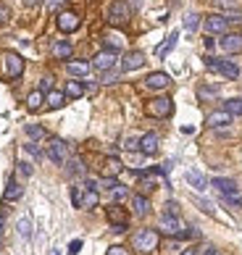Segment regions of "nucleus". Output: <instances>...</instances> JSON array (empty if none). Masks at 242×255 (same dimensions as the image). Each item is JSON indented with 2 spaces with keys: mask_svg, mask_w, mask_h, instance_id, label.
<instances>
[{
  "mask_svg": "<svg viewBox=\"0 0 242 255\" xmlns=\"http://www.w3.org/2000/svg\"><path fill=\"white\" fill-rule=\"evenodd\" d=\"M232 113H227V111H216V113H211V116L206 119V124L211 127V129H224V127H229L232 124Z\"/></svg>",
  "mask_w": 242,
  "mask_h": 255,
  "instance_id": "15",
  "label": "nucleus"
},
{
  "mask_svg": "<svg viewBox=\"0 0 242 255\" xmlns=\"http://www.w3.org/2000/svg\"><path fill=\"white\" fill-rule=\"evenodd\" d=\"M198 26H200V16L198 13H187V16H184V29H187V32H198Z\"/></svg>",
  "mask_w": 242,
  "mask_h": 255,
  "instance_id": "34",
  "label": "nucleus"
},
{
  "mask_svg": "<svg viewBox=\"0 0 242 255\" xmlns=\"http://www.w3.org/2000/svg\"><path fill=\"white\" fill-rule=\"evenodd\" d=\"M206 69L219 71L221 77H227V79H240V66L235 61H227V58H213V55H208V58H206Z\"/></svg>",
  "mask_w": 242,
  "mask_h": 255,
  "instance_id": "2",
  "label": "nucleus"
},
{
  "mask_svg": "<svg viewBox=\"0 0 242 255\" xmlns=\"http://www.w3.org/2000/svg\"><path fill=\"white\" fill-rule=\"evenodd\" d=\"M55 24H58V29H61L63 34H71V32L79 29L82 18H79V13H74V11H61L58 18H55Z\"/></svg>",
  "mask_w": 242,
  "mask_h": 255,
  "instance_id": "9",
  "label": "nucleus"
},
{
  "mask_svg": "<svg viewBox=\"0 0 242 255\" xmlns=\"http://www.w3.org/2000/svg\"><path fill=\"white\" fill-rule=\"evenodd\" d=\"M48 158L53 160L55 166H63V163L69 160V145L63 142V139L53 137V139H50V145H48Z\"/></svg>",
  "mask_w": 242,
  "mask_h": 255,
  "instance_id": "7",
  "label": "nucleus"
},
{
  "mask_svg": "<svg viewBox=\"0 0 242 255\" xmlns=\"http://www.w3.org/2000/svg\"><path fill=\"white\" fill-rule=\"evenodd\" d=\"M206 48H208V50H213V48H216V40H213V37H211V34L206 37Z\"/></svg>",
  "mask_w": 242,
  "mask_h": 255,
  "instance_id": "51",
  "label": "nucleus"
},
{
  "mask_svg": "<svg viewBox=\"0 0 242 255\" xmlns=\"http://www.w3.org/2000/svg\"><path fill=\"white\" fill-rule=\"evenodd\" d=\"M158 245H161V237H158L155 229H139L132 237V248L139 253H155Z\"/></svg>",
  "mask_w": 242,
  "mask_h": 255,
  "instance_id": "1",
  "label": "nucleus"
},
{
  "mask_svg": "<svg viewBox=\"0 0 242 255\" xmlns=\"http://www.w3.org/2000/svg\"><path fill=\"white\" fill-rule=\"evenodd\" d=\"M216 5L224 11H237V0H216Z\"/></svg>",
  "mask_w": 242,
  "mask_h": 255,
  "instance_id": "40",
  "label": "nucleus"
},
{
  "mask_svg": "<svg viewBox=\"0 0 242 255\" xmlns=\"http://www.w3.org/2000/svg\"><path fill=\"white\" fill-rule=\"evenodd\" d=\"M119 79V74H114V71H103V84H114Z\"/></svg>",
  "mask_w": 242,
  "mask_h": 255,
  "instance_id": "46",
  "label": "nucleus"
},
{
  "mask_svg": "<svg viewBox=\"0 0 242 255\" xmlns=\"http://www.w3.org/2000/svg\"><path fill=\"white\" fill-rule=\"evenodd\" d=\"M129 18H132V11H129L126 0H114L108 5V24L111 26H126Z\"/></svg>",
  "mask_w": 242,
  "mask_h": 255,
  "instance_id": "4",
  "label": "nucleus"
},
{
  "mask_svg": "<svg viewBox=\"0 0 242 255\" xmlns=\"http://www.w3.org/2000/svg\"><path fill=\"white\" fill-rule=\"evenodd\" d=\"M221 200L232 208H242V195L240 192H229V195H221Z\"/></svg>",
  "mask_w": 242,
  "mask_h": 255,
  "instance_id": "35",
  "label": "nucleus"
},
{
  "mask_svg": "<svg viewBox=\"0 0 242 255\" xmlns=\"http://www.w3.org/2000/svg\"><path fill=\"white\" fill-rule=\"evenodd\" d=\"M121 168H124V163H121L119 158H114V155H108L103 160V176H119Z\"/></svg>",
  "mask_w": 242,
  "mask_h": 255,
  "instance_id": "20",
  "label": "nucleus"
},
{
  "mask_svg": "<svg viewBox=\"0 0 242 255\" xmlns=\"http://www.w3.org/2000/svg\"><path fill=\"white\" fill-rule=\"evenodd\" d=\"M176 40H179V32H171V34H169V40H166V42L161 45V48H158V55H161V58H163V55H169V53H171V48L176 45Z\"/></svg>",
  "mask_w": 242,
  "mask_h": 255,
  "instance_id": "32",
  "label": "nucleus"
},
{
  "mask_svg": "<svg viewBox=\"0 0 242 255\" xmlns=\"http://www.w3.org/2000/svg\"><path fill=\"white\" fill-rule=\"evenodd\" d=\"M24 150H26V153H29V155H32L34 160H42V150L37 147L34 142H26V145H24Z\"/></svg>",
  "mask_w": 242,
  "mask_h": 255,
  "instance_id": "37",
  "label": "nucleus"
},
{
  "mask_svg": "<svg viewBox=\"0 0 242 255\" xmlns=\"http://www.w3.org/2000/svg\"><path fill=\"white\" fill-rule=\"evenodd\" d=\"M18 171H21L24 176H32V174H34V171H32V166H29V163H24V160L18 163Z\"/></svg>",
  "mask_w": 242,
  "mask_h": 255,
  "instance_id": "48",
  "label": "nucleus"
},
{
  "mask_svg": "<svg viewBox=\"0 0 242 255\" xmlns=\"http://www.w3.org/2000/svg\"><path fill=\"white\" fill-rule=\"evenodd\" d=\"M61 5H66V0H45V8H48V11H58Z\"/></svg>",
  "mask_w": 242,
  "mask_h": 255,
  "instance_id": "43",
  "label": "nucleus"
},
{
  "mask_svg": "<svg viewBox=\"0 0 242 255\" xmlns=\"http://www.w3.org/2000/svg\"><path fill=\"white\" fill-rule=\"evenodd\" d=\"M129 229V224H111V232H116V234H124Z\"/></svg>",
  "mask_w": 242,
  "mask_h": 255,
  "instance_id": "49",
  "label": "nucleus"
},
{
  "mask_svg": "<svg viewBox=\"0 0 242 255\" xmlns=\"http://www.w3.org/2000/svg\"><path fill=\"white\" fill-rule=\"evenodd\" d=\"M0 61H3V74L8 79H18L24 74V58L13 50H5L3 55H0Z\"/></svg>",
  "mask_w": 242,
  "mask_h": 255,
  "instance_id": "3",
  "label": "nucleus"
},
{
  "mask_svg": "<svg viewBox=\"0 0 242 255\" xmlns=\"http://www.w3.org/2000/svg\"><path fill=\"white\" fill-rule=\"evenodd\" d=\"M126 150H139V137H129L126 142H124Z\"/></svg>",
  "mask_w": 242,
  "mask_h": 255,
  "instance_id": "44",
  "label": "nucleus"
},
{
  "mask_svg": "<svg viewBox=\"0 0 242 255\" xmlns=\"http://www.w3.org/2000/svg\"><path fill=\"white\" fill-rule=\"evenodd\" d=\"M98 190H82V208H85V211H92V208H98Z\"/></svg>",
  "mask_w": 242,
  "mask_h": 255,
  "instance_id": "24",
  "label": "nucleus"
},
{
  "mask_svg": "<svg viewBox=\"0 0 242 255\" xmlns=\"http://www.w3.org/2000/svg\"><path fill=\"white\" fill-rule=\"evenodd\" d=\"M37 3H42V0H24V5H29V8H32V5H37Z\"/></svg>",
  "mask_w": 242,
  "mask_h": 255,
  "instance_id": "52",
  "label": "nucleus"
},
{
  "mask_svg": "<svg viewBox=\"0 0 242 255\" xmlns=\"http://www.w3.org/2000/svg\"><path fill=\"white\" fill-rule=\"evenodd\" d=\"M21 195H24V187L18 184L13 176H11V179H8V187H5V195H3V197H5V203H13V200H18Z\"/></svg>",
  "mask_w": 242,
  "mask_h": 255,
  "instance_id": "19",
  "label": "nucleus"
},
{
  "mask_svg": "<svg viewBox=\"0 0 242 255\" xmlns=\"http://www.w3.org/2000/svg\"><path fill=\"white\" fill-rule=\"evenodd\" d=\"M53 255H61V253H53Z\"/></svg>",
  "mask_w": 242,
  "mask_h": 255,
  "instance_id": "56",
  "label": "nucleus"
},
{
  "mask_svg": "<svg viewBox=\"0 0 242 255\" xmlns=\"http://www.w3.org/2000/svg\"><path fill=\"white\" fill-rule=\"evenodd\" d=\"M116 61H119V55H116V50H100L95 58H92V69H98L100 74L103 71H114V66H116Z\"/></svg>",
  "mask_w": 242,
  "mask_h": 255,
  "instance_id": "8",
  "label": "nucleus"
},
{
  "mask_svg": "<svg viewBox=\"0 0 242 255\" xmlns=\"http://www.w3.org/2000/svg\"><path fill=\"white\" fill-rule=\"evenodd\" d=\"M132 208H134L137 216H147L150 213V200H147L145 195H134L132 197Z\"/></svg>",
  "mask_w": 242,
  "mask_h": 255,
  "instance_id": "23",
  "label": "nucleus"
},
{
  "mask_svg": "<svg viewBox=\"0 0 242 255\" xmlns=\"http://www.w3.org/2000/svg\"><path fill=\"white\" fill-rule=\"evenodd\" d=\"M45 103H48L50 111H58L66 106V92H58V90H50L48 95H45Z\"/></svg>",
  "mask_w": 242,
  "mask_h": 255,
  "instance_id": "18",
  "label": "nucleus"
},
{
  "mask_svg": "<svg viewBox=\"0 0 242 255\" xmlns=\"http://www.w3.org/2000/svg\"><path fill=\"white\" fill-rule=\"evenodd\" d=\"M139 150H142L145 155H155L158 153V134L155 131H147V134L139 137Z\"/></svg>",
  "mask_w": 242,
  "mask_h": 255,
  "instance_id": "17",
  "label": "nucleus"
},
{
  "mask_svg": "<svg viewBox=\"0 0 242 255\" xmlns=\"http://www.w3.org/2000/svg\"><path fill=\"white\" fill-rule=\"evenodd\" d=\"M40 92H45V95H48V92L53 90V77H45V79H40V87H37Z\"/></svg>",
  "mask_w": 242,
  "mask_h": 255,
  "instance_id": "41",
  "label": "nucleus"
},
{
  "mask_svg": "<svg viewBox=\"0 0 242 255\" xmlns=\"http://www.w3.org/2000/svg\"><path fill=\"white\" fill-rule=\"evenodd\" d=\"M66 174L69 176H79V174H85V163H82V158H71V160H66Z\"/></svg>",
  "mask_w": 242,
  "mask_h": 255,
  "instance_id": "27",
  "label": "nucleus"
},
{
  "mask_svg": "<svg viewBox=\"0 0 242 255\" xmlns=\"http://www.w3.org/2000/svg\"><path fill=\"white\" fill-rule=\"evenodd\" d=\"M166 213H169V216H179V205H176L174 200H169V203H166Z\"/></svg>",
  "mask_w": 242,
  "mask_h": 255,
  "instance_id": "45",
  "label": "nucleus"
},
{
  "mask_svg": "<svg viewBox=\"0 0 242 255\" xmlns=\"http://www.w3.org/2000/svg\"><path fill=\"white\" fill-rule=\"evenodd\" d=\"M198 98H200L203 103L219 100V87H213V84H200V87H198Z\"/></svg>",
  "mask_w": 242,
  "mask_h": 255,
  "instance_id": "22",
  "label": "nucleus"
},
{
  "mask_svg": "<svg viewBox=\"0 0 242 255\" xmlns=\"http://www.w3.org/2000/svg\"><path fill=\"white\" fill-rule=\"evenodd\" d=\"M16 232H18V237H24V240H29V237H32V221H29V216L18 219V224H16Z\"/></svg>",
  "mask_w": 242,
  "mask_h": 255,
  "instance_id": "28",
  "label": "nucleus"
},
{
  "mask_svg": "<svg viewBox=\"0 0 242 255\" xmlns=\"http://www.w3.org/2000/svg\"><path fill=\"white\" fill-rule=\"evenodd\" d=\"M145 111H147V116H153V119H169L174 113V103H171V98L161 95V98H155V100L147 103Z\"/></svg>",
  "mask_w": 242,
  "mask_h": 255,
  "instance_id": "5",
  "label": "nucleus"
},
{
  "mask_svg": "<svg viewBox=\"0 0 242 255\" xmlns=\"http://www.w3.org/2000/svg\"><path fill=\"white\" fill-rule=\"evenodd\" d=\"M179 255H195V250H192V248H190V250H182Z\"/></svg>",
  "mask_w": 242,
  "mask_h": 255,
  "instance_id": "54",
  "label": "nucleus"
},
{
  "mask_svg": "<svg viewBox=\"0 0 242 255\" xmlns=\"http://www.w3.org/2000/svg\"><path fill=\"white\" fill-rule=\"evenodd\" d=\"M82 190H85V187H71V203H74V208H82Z\"/></svg>",
  "mask_w": 242,
  "mask_h": 255,
  "instance_id": "38",
  "label": "nucleus"
},
{
  "mask_svg": "<svg viewBox=\"0 0 242 255\" xmlns=\"http://www.w3.org/2000/svg\"><path fill=\"white\" fill-rule=\"evenodd\" d=\"M111 192H114V200H116V203H119V200H124V197L129 195V190H126V187L121 184V182H119V184H116V187H114V190H111Z\"/></svg>",
  "mask_w": 242,
  "mask_h": 255,
  "instance_id": "36",
  "label": "nucleus"
},
{
  "mask_svg": "<svg viewBox=\"0 0 242 255\" xmlns=\"http://www.w3.org/2000/svg\"><path fill=\"white\" fill-rule=\"evenodd\" d=\"M71 53H74V48H71L69 40H55V42L50 45V55H53L55 61H69Z\"/></svg>",
  "mask_w": 242,
  "mask_h": 255,
  "instance_id": "14",
  "label": "nucleus"
},
{
  "mask_svg": "<svg viewBox=\"0 0 242 255\" xmlns=\"http://www.w3.org/2000/svg\"><path fill=\"white\" fill-rule=\"evenodd\" d=\"M3 226H5V219L0 216V234H3Z\"/></svg>",
  "mask_w": 242,
  "mask_h": 255,
  "instance_id": "55",
  "label": "nucleus"
},
{
  "mask_svg": "<svg viewBox=\"0 0 242 255\" xmlns=\"http://www.w3.org/2000/svg\"><path fill=\"white\" fill-rule=\"evenodd\" d=\"M219 45H221V50L224 53H242V34H237V32H227V34H221V40H219Z\"/></svg>",
  "mask_w": 242,
  "mask_h": 255,
  "instance_id": "11",
  "label": "nucleus"
},
{
  "mask_svg": "<svg viewBox=\"0 0 242 255\" xmlns=\"http://www.w3.org/2000/svg\"><path fill=\"white\" fill-rule=\"evenodd\" d=\"M224 111L232 113V116H242V98H229L224 103Z\"/></svg>",
  "mask_w": 242,
  "mask_h": 255,
  "instance_id": "31",
  "label": "nucleus"
},
{
  "mask_svg": "<svg viewBox=\"0 0 242 255\" xmlns=\"http://www.w3.org/2000/svg\"><path fill=\"white\" fill-rule=\"evenodd\" d=\"M108 221H111V224H129V221H126V213L121 211L119 205H111V208H108Z\"/></svg>",
  "mask_w": 242,
  "mask_h": 255,
  "instance_id": "30",
  "label": "nucleus"
},
{
  "mask_svg": "<svg viewBox=\"0 0 242 255\" xmlns=\"http://www.w3.org/2000/svg\"><path fill=\"white\" fill-rule=\"evenodd\" d=\"M82 95H85V84L77 82V79L66 82V98H71V100H79Z\"/></svg>",
  "mask_w": 242,
  "mask_h": 255,
  "instance_id": "25",
  "label": "nucleus"
},
{
  "mask_svg": "<svg viewBox=\"0 0 242 255\" xmlns=\"http://www.w3.org/2000/svg\"><path fill=\"white\" fill-rule=\"evenodd\" d=\"M145 66V53H139V50H129L124 55V61H121V71L129 74V71H137V69H142Z\"/></svg>",
  "mask_w": 242,
  "mask_h": 255,
  "instance_id": "12",
  "label": "nucleus"
},
{
  "mask_svg": "<svg viewBox=\"0 0 242 255\" xmlns=\"http://www.w3.org/2000/svg\"><path fill=\"white\" fill-rule=\"evenodd\" d=\"M79 250H82V240H74L69 245V255H79Z\"/></svg>",
  "mask_w": 242,
  "mask_h": 255,
  "instance_id": "47",
  "label": "nucleus"
},
{
  "mask_svg": "<svg viewBox=\"0 0 242 255\" xmlns=\"http://www.w3.org/2000/svg\"><path fill=\"white\" fill-rule=\"evenodd\" d=\"M166 253H169V255H179V253H182V250H179V240L166 242Z\"/></svg>",
  "mask_w": 242,
  "mask_h": 255,
  "instance_id": "42",
  "label": "nucleus"
},
{
  "mask_svg": "<svg viewBox=\"0 0 242 255\" xmlns=\"http://www.w3.org/2000/svg\"><path fill=\"white\" fill-rule=\"evenodd\" d=\"M187 184H190V187H195L198 192H203V190L208 187L206 176H203V174H198V171H187Z\"/></svg>",
  "mask_w": 242,
  "mask_h": 255,
  "instance_id": "26",
  "label": "nucleus"
},
{
  "mask_svg": "<svg viewBox=\"0 0 242 255\" xmlns=\"http://www.w3.org/2000/svg\"><path fill=\"white\" fill-rule=\"evenodd\" d=\"M108 255H129V253H126V248H119V245H116V248L108 250Z\"/></svg>",
  "mask_w": 242,
  "mask_h": 255,
  "instance_id": "50",
  "label": "nucleus"
},
{
  "mask_svg": "<svg viewBox=\"0 0 242 255\" xmlns=\"http://www.w3.org/2000/svg\"><path fill=\"white\" fill-rule=\"evenodd\" d=\"M203 255H221V253H219V250H213V248H211V250H206V253H203Z\"/></svg>",
  "mask_w": 242,
  "mask_h": 255,
  "instance_id": "53",
  "label": "nucleus"
},
{
  "mask_svg": "<svg viewBox=\"0 0 242 255\" xmlns=\"http://www.w3.org/2000/svg\"><path fill=\"white\" fill-rule=\"evenodd\" d=\"M211 187H216L221 195H229V192H240V187L235 179H227V176H213L211 179Z\"/></svg>",
  "mask_w": 242,
  "mask_h": 255,
  "instance_id": "16",
  "label": "nucleus"
},
{
  "mask_svg": "<svg viewBox=\"0 0 242 255\" xmlns=\"http://www.w3.org/2000/svg\"><path fill=\"white\" fill-rule=\"evenodd\" d=\"M24 131H26V137H29V139H42V137H48V131H45L42 127H37V124H26Z\"/></svg>",
  "mask_w": 242,
  "mask_h": 255,
  "instance_id": "33",
  "label": "nucleus"
},
{
  "mask_svg": "<svg viewBox=\"0 0 242 255\" xmlns=\"http://www.w3.org/2000/svg\"><path fill=\"white\" fill-rule=\"evenodd\" d=\"M224 16H227V21H229V24H235V26H242V13H240V11H227Z\"/></svg>",
  "mask_w": 242,
  "mask_h": 255,
  "instance_id": "39",
  "label": "nucleus"
},
{
  "mask_svg": "<svg viewBox=\"0 0 242 255\" xmlns=\"http://www.w3.org/2000/svg\"><path fill=\"white\" fill-rule=\"evenodd\" d=\"M171 84V77L166 71H153V74H147L145 77V87L147 90H155V92H161V90H166Z\"/></svg>",
  "mask_w": 242,
  "mask_h": 255,
  "instance_id": "10",
  "label": "nucleus"
},
{
  "mask_svg": "<svg viewBox=\"0 0 242 255\" xmlns=\"http://www.w3.org/2000/svg\"><path fill=\"white\" fill-rule=\"evenodd\" d=\"M42 100H45V92L34 90V92H29V98H26V108H29V111H40Z\"/></svg>",
  "mask_w": 242,
  "mask_h": 255,
  "instance_id": "29",
  "label": "nucleus"
},
{
  "mask_svg": "<svg viewBox=\"0 0 242 255\" xmlns=\"http://www.w3.org/2000/svg\"><path fill=\"white\" fill-rule=\"evenodd\" d=\"M158 229H161L163 234H169V237H176V234L182 232L179 216H169V213H163V216H161V224H158Z\"/></svg>",
  "mask_w": 242,
  "mask_h": 255,
  "instance_id": "13",
  "label": "nucleus"
},
{
  "mask_svg": "<svg viewBox=\"0 0 242 255\" xmlns=\"http://www.w3.org/2000/svg\"><path fill=\"white\" fill-rule=\"evenodd\" d=\"M66 71L71 74V77H87L90 63H87V61H69V63H66Z\"/></svg>",
  "mask_w": 242,
  "mask_h": 255,
  "instance_id": "21",
  "label": "nucleus"
},
{
  "mask_svg": "<svg viewBox=\"0 0 242 255\" xmlns=\"http://www.w3.org/2000/svg\"><path fill=\"white\" fill-rule=\"evenodd\" d=\"M203 29H206L211 37H221V34H227L229 32V21H227V16L224 13H211L206 21H203Z\"/></svg>",
  "mask_w": 242,
  "mask_h": 255,
  "instance_id": "6",
  "label": "nucleus"
}]
</instances>
